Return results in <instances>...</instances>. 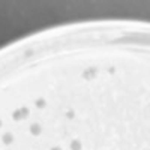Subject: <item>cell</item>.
Instances as JSON below:
<instances>
[{
    "mask_svg": "<svg viewBox=\"0 0 150 150\" xmlns=\"http://www.w3.org/2000/svg\"><path fill=\"white\" fill-rule=\"evenodd\" d=\"M30 132H32L33 135H39V134H41V126H39V125H32Z\"/></svg>",
    "mask_w": 150,
    "mask_h": 150,
    "instance_id": "1",
    "label": "cell"
},
{
    "mask_svg": "<svg viewBox=\"0 0 150 150\" xmlns=\"http://www.w3.org/2000/svg\"><path fill=\"white\" fill-rule=\"evenodd\" d=\"M71 149H72V150H81V143H80L78 140H74V141L71 143Z\"/></svg>",
    "mask_w": 150,
    "mask_h": 150,
    "instance_id": "2",
    "label": "cell"
},
{
    "mask_svg": "<svg viewBox=\"0 0 150 150\" xmlns=\"http://www.w3.org/2000/svg\"><path fill=\"white\" fill-rule=\"evenodd\" d=\"M3 143L5 144H11L12 143V135L11 134H5L3 135Z\"/></svg>",
    "mask_w": 150,
    "mask_h": 150,
    "instance_id": "3",
    "label": "cell"
},
{
    "mask_svg": "<svg viewBox=\"0 0 150 150\" xmlns=\"http://www.w3.org/2000/svg\"><path fill=\"white\" fill-rule=\"evenodd\" d=\"M93 74H96V69H95V68H92L90 71H87V72H84V77H86V78H89V80H90V78H92V75H93Z\"/></svg>",
    "mask_w": 150,
    "mask_h": 150,
    "instance_id": "4",
    "label": "cell"
},
{
    "mask_svg": "<svg viewBox=\"0 0 150 150\" xmlns=\"http://www.w3.org/2000/svg\"><path fill=\"white\" fill-rule=\"evenodd\" d=\"M20 112H21V117H27L29 116V108H21Z\"/></svg>",
    "mask_w": 150,
    "mask_h": 150,
    "instance_id": "5",
    "label": "cell"
},
{
    "mask_svg": "<svg viewBox=\"0 0 150 150\" xmlns=\"http://www.w3.org/2000/svg\"><path fill=\"white\" fill-rule=\"evenodd\" d=\"M36 107L44 108L45 107V101H44V99H38V101H36Z\"/></svg>",
    "mask_w": 150,
    "mask_h": 150,
    "instance_id": "6",
    "label": "cell"
},
{
    "mask_svg": "<svg viewBox=\"0 0 150 150\" xmlns=\"http://www.w3.org/2000/svg\"><path fill=\"white\" fill-rule=\"evenodd\" d=\"M14 119H15V120H20V119H21V112H20V111H15V112H14Z\"/></svg>",
    "mask_w": 150,
    "mask_h": 150,
    "instance_id": "7",
    "label": "cell"
},
{
    "mask_svg": "<svg viewBox=\"0 0 150 150\" xmlns=\"http://www.w3.org/2000/svg\"><path fill=\"white\" fill-rule=\"evenodd\" d=\"M51 150H60V149H59V147H53Z\"/></svg>",
    "mask_w": 150,
    "mask_h": 150,
    "instance_id": "8",
    "label": "cell"
},
{
    "mask_svg": "<svg viewBox=\"0 0 150 150\" xmlns=\"http://www.w3.org/2000/svg\"><path fill=\"white\" fill-rule=\"evenodd\" d=\"M0 125H2V122H0Z\"/></svg>",
    "mask_w": 150,
    "mask_h": 150,
    "instance_id": "9",
    "label": "cell"
}]
</instances>
